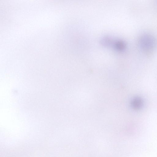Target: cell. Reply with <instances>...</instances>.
Listing matches in <instances>:
<instances>
[{
	"label": "cell",
	"mask_w": 157,
	"mask_h": 157,
	"mask_svg": "<svg viewBox=\"0 0 157 157\" xmlns=\"http://www.w3.org/2000/svg\"><path fill=\"white\" fill-rule=\"evenodd\" d=\"M155 40L153 36L149 34L142 35L139 39V44L142 48L147 51H150L155 47Z\"/></svg>",
	"instance_id": "6da1fadb"
},
{
	"label": "cell",
	"mask_w": 157,
	"mask_h": 157,
	"mask_svg": "<svg viewBox=\"0 0 157 157\" xmlns=\"http://www.w3.org/2000/svg\"><path fill=\"white\" fill-rule=\"evenodd\" d=\"M143 104L142 100L139 97L134 98L131 102V105L132 108L136 110L140 109L142 106Z\"/></svg>",
	"instance_id": "7a4b0ae2"
}]
</instances>
